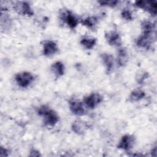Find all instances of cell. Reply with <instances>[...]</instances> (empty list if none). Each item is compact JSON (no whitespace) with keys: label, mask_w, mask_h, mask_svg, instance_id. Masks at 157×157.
Returning a JSON list of instances; mask_svg holds the SVG:
<instances>
[{"label":"cell","mask_w":157,"mask_h":157,"mask_svg":"<svg viewBox=\"0 0 157 157\" xmlns=\"http://www.w3.org/2000/svg\"><path fill=\"white\" fill-rule=\"evenodd\" d=\"M1 28H2L4 26V29H6L10 25V18L7 15V13H3L1 12Z\"/></svg>","instance_id":"7402d4cb"},{"label":"cell","mask_w":157,"mask_h":157,"mask_svg":"<svg viewBox=\"0 0 157 157\" xmlns=\"http://www.w3.org/2000/svg\"><path fill=\"white\" fill-rule=\"evenodd\" d=\"M148 76L149 74L148 72L142 71L137 74L136 79L139 84H142L144 82V81L148 77Z\"/></svg>","instance_id":"ffe728a7"},{"label":"cell","mask_w":157,"mask_h":157,"mask_svg":"<svg viewBox=\"0 0 157 157\" xmlns=\"http://www.w3.org/2000/svg\"><path fill=\"white\" fill-rule=\"evenodd\" d=\"M58 51V47L55 42L50 40H45L43 44L42 53L45 56H50Z\"/></svg>","instance_id":"ba28073f"},{"label":"cell","mask_w":157,"mask_h":157,"mask_svg":"<svg viewBox=\"0 0 157 157\" xmlns=\"http://www.w3.org/2000/svg\"><path fill=\"white\" fill-rule=\"evenodd\" d=\"M51 69L56 77H61L64 73V66L61 61H56L54 63L52 66Z\"/></svg>","instance_id":"e0dca14e"},{"label":"cell","mask_w":157,"mask_h":157,"mask_svg":"<svg viewBox=\"0 0 157 157\" xmlns=\"http://www.w3.org/2000/svg\"><path fill=\"white\" fill-rule=\"evenodd\" d=\"M101 58L104 63L107 73H109L112 71L113 67V57L112 55L104 53L101 55Z\"/></svg>","instance_id":"4fadbf2b"},{"label":"cell","mask_w":157,"mask_h":157,"mask_svg":"<svg viewBox=\"0 0 157 157\" xmlns=\"http://www.w3.org/2000/svg\"><path fill=\"white\" fill-rule=\"evenodd\" d=\"M153 43L152 35L142 34L136 39V44L137 47L142 48L148 49Z\"/></svg>","instance_id":"9c48e42d"},{"label":"cell","mask_w":157,"mask_h":157,"mask_svg":"<svg viewBox=\"0 0 157 157\" xmlns=\"http://www.w3.org/2000/svg\"><path fill=\"white\" fill-rule=\"evenodd\" d=\"M15 80L20 87L27 88L34 81V77L31 72L23 71L17 74Z\"/></svg>","instance_id":"7a4b0ae2"},{"label":"cell","mask_w":157,"mask_h":157,"mask_svg":"<svg viewBox=\"0 0 157 157\" xmlns=\"http://www.w3.org/2000/svg\"><path fill=\"white\" fill-rule=\"evenodd\" d=\"M103 100L102 96L97 93H93L85 97L84 104L89 109H94L98 106Z\"/></svg>","instance_id":"8992f818"},{"label":"cell","mask_w":157,"mask_h":157,"mask_svg":"<svg viewBox=\"0 0 157 157\" xmlns=\"http://www.w3.org/2000/svg\"><path fill=\"white\" fill-rule=\"evenodd\" d=\"M105 38L107 43L112 46H120L121 39L120 34L116 31H110L105 34Z\"/></svg>","instance_id":"30bf717a"},{"label":"cell","mask_w":157,"mask_h":157,"mask_svg":"<svg viewBox=\"0 0 157 157\" xmlns=\"http://www.w3.org/2000/svg\"><path fill=\"white\" fill-rule=\"evenodd\" d=\"M88 126L86 123L81 120H75L72 124V131L78 135L83 134L88 129Z\"/></svg>","instance_id":"5bb4252c"},{"label":"cell","mask_w":157,"mask_h":157,"mask_svg":"<svg viewBox=\"0 0 157 157\" xmlns=\"http://www.w3.org/2000/svg\"><path fill=\"white\" fill-rule=\"evenodd\" d=\"M134 143V137L130 134H126L121 137L119 144L117 145V148L125 151H128L132 148Z\"/></svg>","instance_id":"52a82bcc"},{"label":"cell","mask_w":157,"mask_h":157,"mask_svg":"<svg viewBox=\"0 0 157 157\" xmlns=\"http://www.w3.org/2000/svg\"><path fill=\"white\" fill-rule=\"evenodd\" d=\"M96 44V39L94 37L89 36L83 37L80 40V44L86 49L90 50L93 48Z\"/></svg>","instance_id":"2e32d148"},{"label":"cell","mask_w":157,"mask_h":157,"mask_svg":"<svg viewBox=\"0 0 157 157\" xmlns=\"http://www.w3.org/2000/svg\"><path fill=\"white\" fill-rule=\"evenodd\" d=\"M98 21V18L94 16H89L83 19L81 21L82 24L87 28H93Z\"/></svg>","instance_id":"d6986e66"},{"label":"cell","mask_w":157,"mask_h":157,"mask_svg":"<svg viewBox=\"0 0 157 157\" xmlns=\"http://www.w3.org/2000/svg\"><path fill=\"white\" fill-rule=\"evenodd\" d=\"M98 2L100 4L101 6H108V7H113L118 4L119 1H117V0H114V1H98Z\"/></svg>","instance_id":"603a6c76"},{"label":"cell","mask_w":157,"mask_h":157,"mask_svg":"<svg viewBox=\"0 0 157 157\" xmlns=\"http://www.w3.org/2000/svg\"><path fill=\"white\" fill-rule=\"evenodd\" d=\"M135 6L139 9L148 11L151 15L156 16L157 12V2L155 1H137Z\"/></svg>","instance_id":"277c9868"},{"label":"cell","mask_w":157,"mask_h":157,"mask_svg":"<svg viewBox=\"0 0 157 157\" xmlns=\"http://www.w3.org/2000/svg\"><path fill=\"white\" fill-rule=\"evenodd\" d=\"M156 145H155V147H153V148L151 149V154L152 156H156Z\"/></svg>","instance_id":"484cf974"},{"label":"cell","mask_w":157,"mask_h":157,"mask_svg":"<svg viewBox=\"0 0 157 157\" xmlns=\"http://www.w3.org/2000/svg\"><path fill=\"white\" fill-rule=\"evenodd\" d=\"M145 96V93L139 89L134 90H133L129 96V100L131 102H136L139 101L143 98H144Z\"/></svg>","instance_id":"ac0fdd59"},{"label":"cell","mask_w":157,"mask_h":157,"mask_svg":"<svg viewBox=\"0 0 157 157\" xmlns=\"http://www.w3.org/2000/svg\"><path fill=\"white\" fill-rule=\"evenodd\" d=\"M155 23L148 20H144L141 23L142 34L153 35L155 31Z\"/></svg>","instance_id":"7c38bea8"},{"label":"cell","mask_w":157,"mask_h":157,"mask_svg":"<svg viewBox=\"0 0 157 157\" xmlns=\"http://www.w3.org/2000/svg\"><path fill=\"white\" fill-rule=\"evenodd\" d=\"M8 153H9V151L7 150V148H4L3 147H1L0 156H1V157H3V156H8Z\"/></svg>","instance_id":"cb8c5ba5"},{"label":"cell","mask_w":157,"mask_h":157,"mask_svg":"<svg viewBox=\"0 0 157 157\" xmlns=\"http://www.w3.org/2000/svg\"><path fill=\"white\" fill-rule=\"evenodd\" d=\"M29 156H40V154L39 151L36 150V149H32L30 151Z\"/></svg>","instance_id":"d4e9b609"},{"label":"cell","mask_w":157,"mask_h":157,"mask_svg":"<svg viewBox=\"0 0 157 157\" xmlns=\"http://www.w3.org/2000/svg\"><path fill=\"white\" fill-rule=\"evenodd\" d=\"M60 18L71 29L75 28L78 23L75 15L69 10H62L60 13Z\"/></svg>","instance_id":"3957f363"},{"label":"cell","mask_w":157,"mask_h":157,"mask_svg":"<svg viewBox=\"0 0 157 157\" xmlns=\"http://www.w3.org/2000/svg\"><path fill=\"white\" fill-rule=\"evenodd\" d=\"M128 60V55L125 48H119L117 53V63L119 66H124Z\"/></svg>","instance_id":"9a60e30c"},{"label":"cell","mask_w":157,"mask_h":157,"mask_svg":"<svg viewBox=\"0 0 157 157\" xmlns=\"http://www.w3.org/2000/svg\"><path fill=\"white\" fill-rule=\"evenodd\" d=\"M121 17L126 21H131L133 19V16L131 11L127 8L123 9L121 12Z\"/></svg>","instance_id":"44dd1931"},{"label":"cell","mask_w":157,"mask_h":157,"mask_svg":"<svg viewBox=\"0 0 157 157\" xmlns=\"http://www.w3.org/2000/svg\"><path fill=\"white\" fill-rule=\"evenodd\" d=\"M15 10L19 14L28 17H31L34 15V11L30 4L25 1H18L13 6Z\"/></svg>","instance_id":"5b68a950"},{"label":"cell","mask_w":157,"mask_h":157,"mask_svg":"<svg viewBox=\"0 0 157 157\" xmlns=\"http://www.w3.org/2000/svg\"><path fill=\"white\" fill-rule=\"evenodd\" d=\"M69 107L70 110L76 115H82L85 113V109L82 103L76 99L70 100Z\"/></svg>","instance_id":"8fae6325"},{"label":"cell","mask_w":157,"mask_h":157,"mask_svg":"<svg viewBox=\"0 0 157 157\" xmlns=\"http://www.w3.org/2000/svg\"><path fill=\"white\" fill-rule=\"evenodd\" d=\"M37 113L44 118V123L47 126H53L59 121L57 113L46 105H41L37 110Z\"/></svg>","instance_id":"6da1fadb"}]
</instances>
